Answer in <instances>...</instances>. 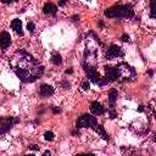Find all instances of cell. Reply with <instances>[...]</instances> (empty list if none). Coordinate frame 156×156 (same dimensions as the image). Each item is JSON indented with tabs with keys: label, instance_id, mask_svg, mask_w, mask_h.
<instances>
[{
	"label": "cell",
	"instance_id": "6da1fadb",
	"mask_svg": "<svg viewBox=\"0 0 156 156\" xmlns=\"http://www.w3.org/2000/svg\"><path fill=\"white\" fill-rule=\"evenodd\" d=\"M118 70V76H121L123 79H133L135 77V71L133 67H131L127 64H121L117 67Z\"/></svg>",
	"mask_w": 156,
	"mask_h": 156
},
{
	"label": "cell",
	"instance_id": "7a4b0ae2",
	"mask_svg": "<svg viewBox=\"0 0 156 156\" xmlns=\"http://www.w3.org/2000/svg\"><path fill=\"white\" fill-rule=\"evenodd\" d=\"M97 120L90 115H83L82 117L78 118L77 121V128H85V127H95L97 126Z\"/></svg>",
	"mask_w": 156,
	"mask_h": 156
},
{
	"label": "cell",
	"instance_id": "3957f363",
	"mask_svg": "<svg viewBox=\"0 0 156 156\" xmlns=\"http://www.w3.org/2000/svg\"><path fill=\"white\" fill-rule=\"evenodd\" d=\"M105 16L110 19H117V17H124V5H116L110 9L105 10Z\"/></svg>",
	"mask_w": 156,
	"mask_h": 156
},
{
	"label": "cell",
	"instance_id": "277c9868",
	"mask_svg": "<svg viewBox=\"0 0 156 156\" xmlns=\"http://www.w3.org/2000/svg\"><path fill=\"white\" fill-rule=\"evenodd\" d=\"M19 122V118H13V117H6L0 120V134H3L7 132L15 123Z\"/></svg>",
	"mask_w": 156,
	"mask_h": 156
},
{
	"label": "cell",
	"instance_id": "5b68a950",
	"mask_svg": "<svg viewBox=\"0 0 156 156\" xmlns=\"http://www.w3.org/2000/svg\"><path fill=\"white\" fill-rule=\"evenodd\" d=\"M117 56H122V50H121V48L118 45L111 44L110 46H108L107 51H106V59L112 60V59H115Z\"/></svg>",
	"mask_w": 156,
	"mask_h": 156
},
{
	"label": "cell",
	"instance_id": "8992f818",
	"mask_svg": "<svg viewBox=\"0 0 156 156\" xmlns=\"http://www.w3.org/2000/svg\"><path fill=\"white\" fill-rule=\"evenodd\" d=\"M105 72H106V78L110 82L116 81L118 78V70L117 67H111V66H106L105 67Z\"/></svg>",
	"mask_w": 156,
	"mask_h": 156
},
{
	"label": "cell",
	"instance_id": "52a82bcc",
	"mask_svg": "<svg viewBox=\"0 0 156 156\" xmlns=\"http://www.w3.org/2000/svg\"><path fill=\"white\" fill-rule=\"evenodd\" d=\"M11 43V37H10V33L6 32V30H4V32H1V34H0V46H1V49L5 50L9 48V45Z\"/></svg>",
	"mask_w": 156,
	"mask_h": 156
},
{
	"label": "cell",
	"instance_id": "ba28073f",
	"mask_svg": "<svg viewBox=\"0 0 156 156\" xmlns=\"http://www.w3.org/2000/svg\"><path fill=\"white\" fill-rule=\"evenodd\" d=\"M104 107L98 101H93L91 105H90V112L94 115V116H99V115H103L104 114Z\"/></svg>",
	"mask_w": 156,
	"mask_h": 156
},
{
	"label": "cell",
	"instance_id": "9c48e42d",
	"mask_svg": "<svg viewBox=\"0 0 156 156\" xmlns=\"http://www.w3.org/2000/svg\"><path fill=\"white\" fill-rule=\"evenodd\" d=\"M54 88L51 87V85H49V84H43L42 87H40V89H39V94H40V97H43V98H48V97H50V95H53L54 94Z\"/></svg>",
	"mask_w": 156,
	"mask_h": 156
},
{
	"label": "cell",
	"instance_id": "30bf717a",
	"mask_svg": "<svg viewBox=\"0 0 156 156\" xmlns=\"http://www.w3.org/2000/svg\"><path fill=\"white\" fill-rule=\"evenodd\" d=\"M11 27H12V29H13L17 34H20V36L23 34V30H22V22H21V20L15 19V20L11 22Z\"/></svg>",
	"mask_w": 156,
	"mask_h": 156
},
{
	"label": "cell",
	"instance_id": "8fae6325",
	"mask_svg": "<svg viewBox=\"0 0 156 156\" xmlns=\"http://www.w3.org/2000/svg\"><path fill=\"white\" fill-rule=\"evenodd\" d=\"M56 10H57V7L51 3H46L43 7V11L45 15H54L56 12Z\"/></svg>",
	"mask_w": 156,
	"mask_h": 156
},
{
	"label": "cell",
	"instance_id": "7c38bea8",
	"mask_svg": "<svg viewBox=\"0 0 156 156\" xmlns=\"http://www.w3.org/2000/svg\"><path fill=\"white\" fill-rule=\"evenodd\" d=\"M93 128L95 129V132H97L98 134H100V135H101V138H103V139L108 140V138H110V137H108V134L105 132V129H104V127H103V126H100V124H97V126H95V127H93Z\"/></svg>",
	"mask_w": 156,
	"mask_h": 156
},
{
	"label": "cell",
	"instance_id": "4fadbf2b",
	"mask_svg": "<svg viewBox=\"0 0 156 156\" xmlns=\"http://www.w3.org/2000/svg\"><path fill=\"white\" fill-rule=\"evenodd\" d=\"M134 16V10L131 5H124V17L132 19Z\"/></svg>",
	"mask_w": 156,
	"mask_h": 156
},
{
	"label": "cell",
	"instance_id": "5bb4252c",
	"mask_svg": "<svg viewBox=\"0 0 156 156\" xmlns=\"http://www.w3.org/2000/svg\"><path fill=\"white\" fill-rule=\"evenodd\" d=\"M116 99H117V90L116 89H111L110 93H108V101H110L111 106L114 105V103L116 101Z\"/></svg>",
	"mask_w": 156,
	"mask_h": 156
},
{
	"label": "cell",
	"instance_id": "9a60e30c",
	"mask_svg": "<svg viewBox=\"0 0 156 156\" xmlns=\"http://www.w3.org/2000/svg\"><path fill=\"white\" fill-rule=\"evenodd\" d=\"M51 61H53L54 65H61L62 64V57H61L60 54H54L51 56Z\"/></svg>",
	"mask_w": 156,
	"mask_h": 156
},
{
	"label": "cell",
	"instance_id": "2e32d148",
	"mask_svg": "<svg viewBox=\"0 0 156 156\" xmlns=\"http://www.w3.org/2000/svg\"><path fill=\"white\" fill-rule=\"evenodd\" d=\"M155 3H156V0H151L150 1V16L151 19H155L156 17V6H155Z\"/></svg>",
	"mask_w": 156,
	"mask_h": 156
},
{
	"label": "cell",
	"instance_id": "e0dca14e",
	"mask_svg": "<svg viewBox=\"0 0 156 156\" xmlns=\"http://www.w3.org/2000/svg\"><path fill=\"white\" fill-rule=\"evenodd\" d=\"M55 138V134L53 132H45L44 133V139L45 140H48V142H51V140H54Z\"/></svg>",
	"mask_w": 156,
	"mask_h": 156
},
{
	"label": "cell",
	"instance_id": "ac0fdd59",
	"mask_svg": "<svg viewBox=\"0 0 156 156\" xmlns=\"http://www.w3.org/2000/svg\"><path fill=\"white\" fill-rule=\"evenodd\" d=\"M27 28H28V30H29L30 33H33V32H34V29H36V26H34V23H33V22H28Z\"/></svg>",
	"mask_w": 156,
	"mask_h": 156
},
{
	"label": "cell",
	"instance_id": "d6986e66",
	"mask_svg": "<svg viewBox=\"0 0 156 156\" xmlns=\"http://www.w3.org/2000/svg\"><path fill=\"white\" fill-rule=\"evenodd\" d=\"M82 88H83V90H89V88H90V85H89V82H88V81L83 82V83H82Z\"/></svg>",
	"mask_w": 156,
	"mask_h": 156
},
{
	"label": "cell",
	"instance_id": "ffe728a7",
	"mask_svg": "<svg viewBox=\"0 0 156 156\" xmlns=\"http://www.w3.org/2000/svg\"><path fill=\"white\" fill-rule=\"evenodd\" d=\"M116 116H117V114L111 108V110H110V118H116Z\"/></svg>",
	"mask_w": 156,
	"mask_h": 156
},
{
	"label": "cell",
	"instance_id": "44dd1931",
	"mask_svg": "<svg viewBox=\"0 0 156 156\" xmlns=\"http://www.w3.org/2000/svg\"><path fill=\"white\" fill-rule=\"evenodd\" d=\"M121 39H122L123 42H129V36H127V34H123Z\"/></svg>",
	"mask_w": 156,
	"mask_h": 156
},
{
	"label": "cell",
	"instance_id": "7402d4cb",
	"mask_svg": "<svg viewBox=\"0 0 156 156\" xmlns=\"http://www.w3.org/2000/svg\"><path fill=\"white\" fill-rule=\"evenodd\" d=\"M67 1H68V0H59V5H60V6H64Z\"/></svg>",
	"mask_w": 156,
	"mask_h": 156
},
{
	"label": "cell",
	"instance_id": "603a6c76",
	"mask_svg": "<svg viewBox=\"0 0 156 156\" xmlns=\"http://www.w3.org/2000/svg\"><path fill=\"white\" fill-rule=\"evenodd\" d=\"M60 111H61V110H60L59 107H54V108H53V112H54V114H60Z\"/></svg>",
	"mask_w": 156,
	"mask_h": 156
},
{
	"label": "cell",
	"instance_id": "cb8c5ba5",
	"mask_svg": "<svg viewBox=\"0 0 156 156\" xmlns=\"http://www.w3.org/2000/svg\"><path fill=\"white\" fill-rule=\"evenodd\" d=\"M29 149H30V150H38V149H39V146H38V145H30V146H29Z\"/></svg>",
	"mask_w": 156,
	"mask_h": 156
},
{
	"label": "cell",
	"instance_id": "d4e9b609",
	"mask_svg": "<svg viewBox=\"0 0 156 156\" xmlns=\"http://www.w3.org/2000/svg\"><path fill=\"white\" fill-rule=\"evenodd\" d=\"M1 1L4 3V4H10V3H12L13 0H1Z\"/></svg>",
	"mask_w": 156,
	"mask_h": 156
},
{
	"label": "cell",
	"instance_id": "484cf974",
	"mask_svg": "<svg viewBox=\"0 0 156 156\" xmlns=\"http://www.w3.org/2000/svg\"><path fill=\"white\" fill-rule=\"evenodd\" d=\"M72 20H73V21H78V20H79V16H77V15H74V16L72 17Z\"/></svg>",
	"mask_w": 156,
	"mask_h": 156
},
{
	"label": "cell",
	"instance_id": "4316f807",
	"mask_svg": "<svg viewBox=\"0 0 156 156\" xmlns=\"http://www.w3.org/2000/svg\"><path fill=\"white\" fill-rule=\"evenodd\" d=\"M143 110H144V108H143V106H142V105H140V106H139V108H138V111H140V112H142Z\"/></svg>",
	"mask_w": 156,
	"mask_h": 156
},
{
	"label": "cell",
	"instance_id": "83f0119b",
	"mask_svg": "<svg viewBox=\"0 0 156 156\" xmlns=\"http://www.w3.org/2000/svg\"><path fill=\"white\" fill-rule=\"evenodd\" d=\"M44 155H49V156H50V151H45Z\"/></svg>",
	"mask_w": 156,
	"mask_h": 156
},
{
	"label": "cell",
	"instance_id": "f1b7e54d",
	"mask_svg": "<svg viewBox=\"0 0 156 156\" xmlns=\"http://www.w3.org/2000/svg\"><path fill=\"white\" fill-rule=\"evenodd\" d=\"M99 26H100V27H104V23L100 21V22H99Z\"/></svg>",
	"mask_w": 156,
	"mask_h": 156
},
{
	"label": "cell",
	"instance_id": "f546056e",
	"mask_svg": "<svg viewBox=\"0 0 156 156\" xmlns=\"http://www.w3.org/2000/svg\"><path fill=\"white\" fill-rule=\"evenodd\" d=\"M72 72H73L72 70H67V71H66V73H72Z\"/></svg>",
	"mask_w": 156,
	"mask_h": 156
},
{
	"label": "cell",
	"instance_id": "4dcf8cb0",
	"mask_svg": "<svg viewBox=\"0 0 156 156\" xmlns=\"http://www.w3.org/2000/svg\"><path fill=\"white\" fill-rule=\"evenodd\" d=\"M13 1H15V0H13ZM16 1H17V0H16Z\"/></svg>",
	"mask_w": 156,
	"mask_h": 156
}]
</instances>
